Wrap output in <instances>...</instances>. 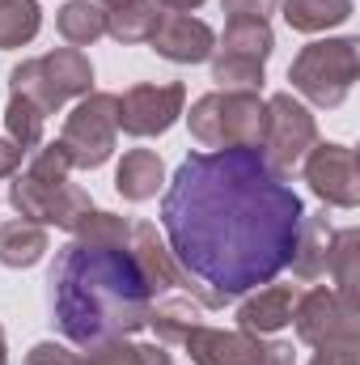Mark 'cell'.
Segmentation results:
<instances>
[{"label":"cell","instance_id":"9a60e30c","mask_svg":"<svg viewBox=\"0 0 360 365\" xmlns=\"http://www.w3.org/2000/svg\"><path fill=\"white\" fill-rule=\"evenodd\" d=\"M331 242H335V225L327 221V212H305L301 225H297V242H292L288 268L301 276V280H318V276H327Z\"/></svg>","mask_w":360,"mask_h":365},{"label":"cell","instance_id":"30bf717a","mask_svg":"<svg viewBox=\"0 0 360 365\" xmlns=\"http://www.w3.org/2000/svg\"><path fill=\"white\" fill-rule=\"evenodd\" d=\"M127 251H132V259L140 264V272H144V280H149L153 297H157V289H182V293L195 297L203 310H221V302L186 272L179 259H174V251L157 238V225L136 221V225H132V238H127Z\"/></svg>","mask_w":360,"mask_h":365},{"label":"cell","instance_id":"d6a6232c","mask_svg":"<svg viewBox=\"0 0 360 365\" xmlns=\"http://www.w3.org/2000/svg\"><path fill=\"white\" fill-rule=\"evenodd\" d=\"M21 158H26V149H21V145H13L9 136H0V179H13V175H17V166H21Z\"/></svg>","mask_w":360,"mask_h":365},{"label":"cell","instance_id":"4316f807","mask_svg":"<svg viewBox=\"0 0 360 365\" xmlns=\"http://www.w3.org/2000/svg\"><path fill=\"white\" fill-rule=\"evenodd\" d=\"M212 81L221 90H246L259 93L268 81V64H255V60H242V56H225V51H212Z\"/></svg>","mask_w":360,"mask_h":365},{"label":"cell","instance_id":"277c9868","mask_svg":"<svg viewBox=\"0 0 360 365\" xmlns=\"http://www.w3.org/2000/svg\"><path fill=\"white\" fill-rule=\"evenodd\" d=\"M360 73V51L356 38H318L309 47L297 51V60L288 64V81L301 98H309L322 110L344 106V98L352 93Z\"/></svg>","mask_w":360,"mask_h":365},{"label":"cell","instance_id":"83f0119b","mask_svg":"<svg viewBox=\"0 0 360 365\" xmlns=\"http://www.w3.org/2000/svg\"><path fill=\"white\" fill-rule=\"evenodd\" d=\"M73 238H77V242H93V247H127V238H132V221L119 217V212H102V208H93Z\"/></svg>","mask_w":360,"mask_h":365},{"label":"cell","instance_id":"d6986e66","mask_svg":"<svg viewBox=\"0 0 360 365\" xmlns=\"http://www.w3.org/2000/svg\"><path fill=\"white\" fill-rule=\"evenodd\" d=\"M280 9H284V21L301 34H322L352 17V0H284Z\"/></svg>","mask_w":360,"mask_h":365},{"label":"cell","instance_id":"2e32d148","mask_svg":"<svg viewBox=\"0 0 360 365\" xmlns=\"http://www.w3.org/2000/svg\"><path fill=\"white\" fill-rule=\"evenodd\" d=\"M292 306H297V289L292 284H268L259 293H250L238 310V327L250 336H271L280 327L292 323Z\"/></svg>","mask_w":360,"mask_h":365},{"label":"cell","instance_id":"603a6c76","mask_svg":"<svg viewBox=\"0 0 360 365\" xmlns=\"http://www.w3.org/2000/svg\"><path fill=\"white\" fill-rule=\"evenodd\" d=\"M157 26V4L153 0H132V4H119V9H106V34L123 47L132 43H149Z\"/></svg>","mask_w":360,"mask_h":365},{"label":"cell","instance_id":"ffe728a7","mask_svg":"<svg viewBox=\"0 0 360 365\" xmlns=\"http://www.w3.org/2000/svg\"><path fill=\"white\" fill-rule=\"evenodd\" d=\"M55 30L68 47H93L106 34V9H97L93 0H68L55 13Z\"/></svg>","mask_w":360,"mask_h":365},{"label":"cell","instance_id":"52a82bcc","mask_svg":"<svg viewBox=\"0 0 360 365\" xmlns=\"http://www.w3.org/2000/svg\"><path fill=\"white\" fill-rule=\"evenodd\" d=\"M318 145V123L309 115V106L292 93H271L268 98V132L259 145V158L275 179L292 175L301 166V158Z\"/></svg>","mask_w":360,"mask_h":365},{"label":"cell","instance_id":"d590c367","mask_svg":"<svg viewBox=\"0 0 360 365\" xmlns=\"http://www.w3.org/2000/svg\"><path fill=\"white\" fill-rule=\"evenodd\" d=\"M149 365H174V361H170V353H166V349H157V344H153V357H149Z\"/></svg>","mask_w":360,"mask_h":365},{"label":"cell","instance_id":"8fae6325","mask_svg":"<svg viewBox=\"0 0 360 365\" xmlns=\"http://www.w3.org/2000/svg\"><path fill=\"white\" fill-rule=\"evenodd\" d=\"M186 106V90L179 81H149V86H132L127 93H119V128L127 136H166L182 119Z\"/></svg>","mask_w":360,"mask_h":365},{"label":"cell","instance_id":"f35d334b","mask_svg":"<svg viewBox=\"0 0 360 365\" xmlns=\"http://www.w3.org/2000/svg\"><path fill=\"white\" fill-rule=\"evenodd\" d=\"M0 4H4V0H0Z\"/></svg>","mask_w":360,"mask_h":365},{"label":"cell","instance_id":"e575fe53","mask_svg":"<svg viewBox=\"0 0 360 365\" xmlns=\"http://www.w3.org/2000/svg\"><path fill=\"white\" fill-rule=\"evenodd\" d=\"M153 4H157L162 13H195L203 0H153Z\"/></svg>","mask_w":360,"mask_h":365},{"label":"cell","instance_id":"f1b7e54d","mask_svg":"<svg viewBox=\"0 0 360 365\" xmlns=\"http://www.w3.org/2000/svg\"><path fill=\"white\" fill-rule=\"evenodd\" d=\"M149 357H153V344H132L127 336H119L85 349L81 365H149Z\"/></svg>","mask_w":360,"mask_h":365},{"label":"cell","instance_id":"5b68a950","mask_svg":"<svg viewBox=\"0 0 360 365\" xmlns=\"http://www.w3.org/2000/svg\"><path fill=\"white\" fill-rule=\"evenodd\" d=\"M9 93H26L47 115H55L68 98L93 93V64L81 47H55L38 60H21L9 73Z\"/></svg>","mask_w":360,"mask_h":365},{"label":"cell","instance_id":"5bb4252c","mask_svg":"<svg viewBox=\"0 0 360 365\" xmlns=\"http://www.w3.org/2000/svg\"><path fill=\"white\" fill-rule=\"evenodd\" d=\"M149 43L170 64H203L216 51L212 26L199 21V17H191V13H157V26H153Z\"/></svg>","mask_w":360,"mask_h":365},{"label":"cell","instance_id":"6da1fadb","mask_svg":"<svg viewBox=\"0 0 360 365\" xmlns=\"http://www.w3.org/2000/svg\"><path fill=\"white\" fill-rule=\"evenodd\" d=\"M305 204L259 149L191 153L162 200L170 251L221 306L288 268Z\"/></svg>","mask_w":360,"mask_h":365},{"label":"cell","instance_id":"4dcf8cb0","mask_svg":"<svg viewBox=\"0 0 360 365\" xmlns=\"http://www.w3.org/2000/svg\"><path fill=\"white\" fill-rule=\"evenodd\" d=\"M221 9L229 13V21L246 17V21H268L271 13L280 9V0H221Z\"/></svg>","mask_w":360,"mask_h":365},{"label":"cell","instance_id":"8d00e7d4","mask_svg":"<svg viewBox=\"0 0 360 365\" xmlns=\"http://www.w3.org/2000/svg\"><path fill=\"white\" fill-rule=\"evenodd\" d=\"M0 365H9V340H4V327H0Z\"/></svg>","mask_w":360,"mask_h":365},{"label":"cell","instance_id":"7a4b0ae2","mask_svg":"<svg viewBox=\"0 0 360 365\" xmlns=\"http://www.w3.org/2000/svg\"><path fill=\"white\" fill-rule=\"evenodd\" d=\"M47 284L60 331L81 349L149 327L153 289L127 247H93L73 238L55 255Z\"/></svg>","mask_w":360,"mask_h":365},{"label":"cell","instance_id":"f546056e","mask_svg":"<svg viewBox=\"0 0 360 365\" xmlns=\"http://www.w3.org/2000/svg\"><path fill=\"white\" fill-rule=\"evenodd\" d=\"M26 365H81V353H73L68 344H55V340H38L26 353Z\"/></svg>","mask_w":360,"mask_h":365},{"label":"cell","instance_id":"7402d4cb","mask_svg":"<svg viewBox=\"0 0 360 365\" xmlns=\"http://www.w3.org/2000/svg\"><path fill=\"white\" fill-rule=\"evenodd\" d=\"M199 310H203V306H199L195 297H162V302L149 310V327L157 331L162 344H182V336L203 323Z\"/></svg>","mask_w":360,"mask_h":365},{"label":"cell","instance_id":"d4e9b609","mask_svg":"<svg viewBox=\"0 0 360 365\" xmlns=\"http://www.w3.org/2000/svg\"><path fill=\"white\" fill-rule=\"evenodd\" d=\"M4 128H9V140L21 145L26 153L43 145V128H47V110L26 98V93H9V106H4Z\"/></svg>","mask_w":360,"mask_h":365},{"label":"cell","instance_id":"7c38bea8","mask_svg":"<svg viewBox=\"0 0 360 365\" xmlns=\"http://www.w3.org/2000/svg\"><path fill=\"white\" fill-rule=\"evenodd\" d=\"M301 170L309 191L331 204V208H356L360 204V175H356V153L348 145H335V140H318L305 158H301Z\"/></svg>","mask_w":360,"mask_h":365},{"label":"cell","instance_id":"74e56055","mask_svg":"<svg viewBox=\"0 0 360 365\" xmlns=\"http://www.w3.org/2000/svg\"><path fill=\"white\" fill-rule=\"evenodd\" d=\"M97 9H119V4H132V0H93Z\"/></svg>","mask_w":360,"mask_h":365},{"label":"cell","instance_id":"836d02e7","mask_svg":"<svg viewBox=\"0 0 360 365\" xmlns=\"http://www.w3.org/2000/svg\"><path fill=\"white\" fill-rule=\"evenodd\" d=\"M263 365H297V353H292V344H284V340H271L268 353H263Z\"/></svg>","mask_w":360,"mask_h":365},{"label":"cell","instance_id":"1f68e13d","mask_svg":"<svg viewBox=\"0 0 360 365\" xmlns=\"http://www.w3.org/2000/svg\"><path fill=\"white\" fill-rule=\"evenodd\" d=\"M309 365H360V349L356 344H322Z\"/></svg>","mask_w":360,"mask_h":365},{"label":"cell","instance_id":"e0dca14e","mask_svg":"<svg viewBox=\"0 0 360 365\" xmlns=\"http://www.w3.org/2000/svg\"><path fill=\"white\" fill-rule=\"evenodd\" d=\"M166 187V166L153 149H127L119 170H115V191L127 200V204H144L153 200L157 191Z\"/></svg>","mask_w":360,"mask_h":365},{"label":"cell","instance_id":"4fadbf2b","mask_svg":"<svg viewBox=\"0 0 360 365\" xmlns=\"http://www.w3.org/2000/svg\"><path fill=\"white\" fill-rule=\"evenodd\" d=\"M182 349L195 365H263L268 353V340L263 336H250V331H225V327H191L182 336Z\"/></svg>","mask_w":360,"mask_h":365},{"label":"cell","instance_id":"8992f818","mask_svg":"<svg viewBox=\"0 0 360 365\" xmlns=\"http://www.w3.org/2000/svg\"><path fill=\"white\" fill-rule=\"evenodd\" d=\"M119 140V93H85L64 119L60 145L68 149L73 170H97L110 162Z\"/></svg>","mask_w":360,"mask_h":365},{"label":"cell","instance_id":"ba28073f","mask_svg":"<svg viewBox=\"0 0 360 365\" xmlns=\"http://www.w3.org/2000/svg\"><path fill=\"white\" fill-rule=\"evenodd\" d=\"M9 204L38 225H55L64 234H77L81 221L93 212L90 191H81L77 182H38L30 175H17V182L9 187Z\"/></svg>","mask_w":360,"mask_h":365},{"label":"cell","instance_id":"ac0fdd59","mask_svg":"<svg viewBox=\"0 0 360 365\" xmlns=\"http://www.w3.org/2000/svg\"><path fill=\"white\" fill-rule=\"evenodd\" d=\"M47 225H38V221H26V217H17V221H4L0 225V264L4 268H34L43 255H47Z\"/></svg>","mask_w":360,"mask_h":365},{"label":"cell","instance_id":"9c48e42d","mask_svg":"<svg viewBox=\"0 0 360 365\" xmlns=\"http://www.w3.org/2000/svg\"><path fill=\"white\" fill-rule=\"evenodd\" d=\"M292 327L301 336V344H360V310L348 306L335 289L318 284L309 293H297L292 306Z\"/></svg>","mask_w":360,"mask_h":365},{"label":"cell","instance_id":"3957f363","mask_svg":"<svg viewBox=\"0 0 360 365\" xmlns=\"http://www.w3.org/2000/svg\"><path fill=\"white\" fill-rule=\"evenodd\" d=\"M186 123L203 149H259L268 132V102L246 90H212L191 102Z\"/></svg>","mask_w":360,"mask_h":365},{"label":"cell","instance_id":"cb8c5ba5","mask_svg":"<svg viewBox=\"0 0 360 365\" xmlns=\"http://www.w3.org/2000/svg\"><path fill=\"white\" fill-rule=\"evenodd\" d=\"M356 264H360V230H335V242H331V259H327V272L335 276V293L356 306Z\"/></svg>","mask_w":360,"mask_h":365},{"label":"cell","instance_id":"484cf974","mask_svg":"<svg viewBox=\"0 0 360 365\" xmlns=\"http://www.w3.org/2000/svg\"><path fill=\"white\" fill-rule=\"evenodd\" d=\"M43 26V9L38 0H4L0 4V47L13 51V47H26Z\"/></svg>","mask_w":360,"mask_h":365},{"label":"cell","instance_id":"44dd1931","mask_svg":"<svg viewBox=\"0 0 360 365\" xmlns=\"http://www.w3.org/2000/svg\"><path fill=\"white\" fill-rule=\"evenodd\" d=\"M216 51L225 56H242V60H255V64H268V56L275 51V34H271L268 21H229L225 26V38L216 43Z\"/></svg>","mask_w":360,"mask_h":365}]
</instances>
